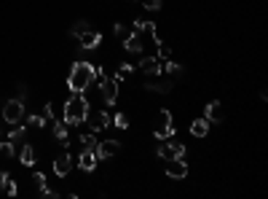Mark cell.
Wrapping results in <instances>:
<instances>
[{"instance_id":"1","label":"cell","mask_w":268,"mask_h":199,"mask_svg":"<svg viewBox=\"0 0 268 199\" xmlns=\"http://www.w3.org/2000/svg\"><path fill=\"white\" fill-rule=\"evenodd\" d=\"M94 73H97V67L91 65V62H75V65L70 67V76H67L70 92L73 94L86 92V89L91 86V81H94Z\"/></svg>"},{"instance_id":"2","label":"cell","mask_w":268,"mask_h":199,"mask_svg":"<svg viewBox=\"0 0 268 199\" xmlns=\"http://www.w3.org/2000/svg\"><path fill=\"white\" fill-rule=\"evenodd\" d=\"M86 116H89V100L83 94H75V97L65 102V118L62 121L67 127H78L81 121H86Z\"/></svg>"},{"instance_id":"3","label":"cell","mask_w":268,"mask_h":199,"mask_svg":"<svg viewBox=\"0 0 268 199\" xmlns=\"http://www.w3.org/2000/svg\"><path fill=\"white\" fill-rule=\"evenodd\" d=\"M24 102L22 100H8L3 105V121L5 124H11V127H14V124H22L24 121Z\"/></svg>"},{"instance_id":"4","label":"cell","mask_w":268,"mask_h":199,"mask_svg":"<svg viewBox=\"0 0 268 199\" xmlns=\"http://www.w3.org/2000/svg\"><path fill=\"white\" fill-rule=\"evenodd\" d=\"M158 156L161 159H182L185 156V145L182 143H169V140H158Z\"/></svg>"},{"instance_id":"5","label":"cell","mask_w":268,"mask_h":199,"mask_svg":"<svg viewBox=\"0 0 268 199\" xmlns=\"http://www.w3.org/2000/svg\"><path fill=\"white\" fill-rule=\"evenodd\" d=\"M118 86H121V84H118L116 78H105V81L99 84V94H102V102H105V105H116Z\"/></svg>"},{"instance_id":"6","label":"cell","mask_w":268,"mask_h":199,"mask_svg":"<svg viewBox=\"0 0 268 199\" xmlns=\"http://www.w3.org/2000/svg\"><path fill=\"white\" fill-rule=\"evenodd\" d=\"M118 151H121V143H118V140H102V143L94 145L97 159H113Z\"/></svg>"},{"instance_id":"7","label":"cell","mask_w":268,"mask_h":199,"mask_svg":"<svg viewBox=\"0 0 268 199\" xmlns=\"http://www.w3.org/2000/svg\"><path fill=\"white\" fill-rule=\"evenodd\" d=\"M167 175L172 180H182V178H188V164L182 162V159H167Z\"/></svg>"},{"instance_id":"8","label":"cell","mask_w":268,"mask_h":199,"mask_svg":"<svg viewBox=\"0 0 268 199\" xmlns=\"http://www.w3.org/2000/svg\"><path fill=\"white\" fill-rule=\"evenodd\" d=\"M156 140H167V138H174V127H172V113L169 111H161V127L156 129Z\"/></svg>"},{"instance_id":"9","label":"cell","mask_w":268,"mask_h":199,"mask_svg":"<svg viewBox=\"0 0 268 199\" xmlns=\"http://www.w3.org/2000/svg\"><path fill=\"white\" fill-rule=\"evenodd\" d=\"M89 124H91V132H102V129L110 127V113L107 111H97V113H89Z\"/></svg>"},{"instance_id":"10","label":"cell","mask_w":268,"mask_h":199,"mask_svg":"<svg viewBox=\"0 0 268 199\" xmlns=\"http://www.w3.org/2000/svg\"><path fill=\"white\" fill-rule=\"evenodd\" d=\"M70 170H73V156L70 153H59V156L54 159V172L59 175V178H67V175H70Z\"/></svg>"},{"instance_id":"11","label":"cell","mask_w":268,"mask_h":199,"mask_svg":"<svg viewBox=\"0 0 268 199\" xmlns=\"http://www.w3.org/2000/svg\"><path fill=\"white\" fill-rule=\"evenodd\" d=\"M97 162H99V159H97L94 148H83V151H81V159H78V164H81L83 172H94V170H97Z\"/></svg>"},{"instance_id":"12","label":"cell","mask_w":268,"mask_h":199,"mask_svg":"<svg viewBox=\"0 0 268 199\" xmlns=\"http://www.w3.org/2000/svg\"><path fill=\"white\" fill-rule=\"evenodd\" d=\"M140 70L147 73V76H161V59H158V57H142Z\"/></svg>"},{"instance_id":"13","label":"cell","mask_w":268,"mask_h":199,"mask_svg":"<svg viewBox=\"0 0 268 199\" xmlns=\"http://www.w3.org/2000/svg\"><path fill=\"white\" fill-rule=\"evenodd\" d=\"M204 118H207V121H212V124H220V121H223V105H220L218 100L207 102V108H204Z\"/></svg>"},{"instance_id":"14","label":"cell","mask_w":268,"mask_h":199,"mask_svg":"<svg viewBox=\"0 0 268 199\" xmlns=\"http://www.w3.org/2000/svg\"><path fill=\"white\" fill-rule=\"evenodd\" d=\"M99 43H102V35H99L97 30H86V32L81 35V49H83V51H94Z\"/></svg>"},{"instance_id":"15","label":"cell","mask_w":268,"mask_h":199,"mask_svg":"<svg viewBox=\"0 0 268 199\" xmlns=\"http://www.w3.org/2000/svg\"><path fill=\"white\" fill-rule=\"evenodd\" d=\"M32 180H35V189H38V194H41V197H46V199H54V197H59V191H51L49 186H46L43 172H35V175H32Z\"/></svg>"},{"instance_id":"16","label":"cell","mask_w":268,"mask_h":199,"mask_svg":"<svg viewBox=\"0 0 268 199\" xmlns=\"http://www.w3.org/2000/svg\"><path fill=\"white\" fill-rule=\"evenodd\" d=\"M172 89H174L172 81H145V92H161V94H167V92H172Z\"/></svg>"},{"instance_id":"17","label":"cell","mask_w":268,"mask_h":199,"mask_svg":"<svg viewBox=\"0 0 268 199\" xmlns=\"http://www.w3.org/2000/svg\"><path fill=\"white\" fill-rule=\"evenodd\" d=\"M123 49H126L129 54H142V41L134 35V32H129V35L123 38Z\"/></svg>"},{"instance_id":"18","label":"cell","mask_w":268,"mask_h":199,"mask_svg":"<svg viewBox=\"0 0 268 199\" xmlns=\"http://www.w3.org/2000/svg\"><path fill=\"white\" fill-rule=\"evenodd\" d=\"M24 135H27V127H24V124H14V129L8 132V140L14 143V148L24 143Z\"/></svg>"},{"instance_id":"19","label":"cell","mask_w":268,"mask_h":199,"mask_svg":"<svg viewBox=\"0 0 268 199\" xmlns=\"http://www.w3.org/2000/svg\"><path fill=\"white\" fill-rule=\"evenodd\" d=\"M207 132H209V121H207V118H196V121L191 124V135H193V138H207Z\"/></svg>"},{"instance_id":"20","label":"cell","mask_w":268,"mask_h":199,"mask_svg":"<svg viewBox=\"0 0 268 199\" xmlns=\"http://www.w3.org/2000/svg\"><path fill=\"white\" fill-rule=\"evenodd\" d=\"M54 138L59 140V143H70V135H67V124L59 121V118H54Z\"/></svg>"},{"instance_id":"21","label":"cell","mask_w":268,"mask_h":199,"mask_svg":"<svg viewBox=\"0 0 268 199\" xmlns=\"http://www.w3.org/2000/svg\"><path fill=\"white\" fill-rule=\"evenodd\" d=\"M19 162L24 164V167H32V164H35V148H32V145H22Z\"/></svg>"},{"instance_id":"22","label":"cell","mask_w":268,"mask_h":199,"mask_svg":"<svg viewBox=\"0 0 268 199\" xmlns=\"http://www.w3.org/2000/svg\"><path fill=\"white\" fill-rule=\"evenodd\" d=\"M24 121H27V127H38V129H43V127H46L43 113H41V116H38V113H24Z\"/></svg>"},{"instance_id":"23","label":"cell","mask_w":268,"mask_h":199,"mask_svg":"<svg viewBox=\"0 0 268 199\" xmlns=\"http://www.w3.org/2000/svg\"><path fill=\"white\" fill-rule=\"evenodd\" d=\"M86 30H91V27H89V22H86V19H81V22H75V25H73L70 35H73V38H81Z\"/></svg>"},{"instance_id":"24","label":"cell","mask_w":268,"mask_h":199,"mask_svg":"<svg viewBox=\"0 0 268 199\" xmlns=\"http://www.w3.org/2000/svg\"><path fill=\"white\" fill-rule=\"evenodd\" d=\"M110 124L118 129H126L129 127V116H123V113H116V116H110Z\"/></svg>"},{"instance_id":"25","label":"cell","mask_w":268,"mask_h":199,"mask_svg":"<svg viewBox=\"0 0 268 199\" xmlns=\"http://www.w3.org/2000/svg\"><path fill=\"white\" fill-rule=\"evenodd\" d=\"M156 46H158V54H156V57H158V59H161V62L172 57V49H169V46H167V43H164V41H158Z\"/></svg>"},{"instance_id":"26","label":"cell","mask_w":268,"mask_h":199,"mask_svg":"<svg viewBox=\"0 0 268 199\" xmlns=\"http://www.w3.org/2000/svg\"><path fill=\"white\" fill-rule=\"evenodd\" d=\"M0 153H3V156H14L16 153V148H14V143H11V140H3V143H0Z\"/></svg>"},{"instance_id":"27","label":"cell","mask_w":268,"mask_h":199,"mask_svg":"<svg viewBox=\"0 0 268 199\" xmlns=\"http://www.w3.org/2000/svg\"><path fill=\"white\" fill-rule=\"evenodd\" d=\"M81 145H83V148H94V145H97V138H94V132H86V135H81Z\"/></svg>"},{"instance_id":"28","label":"cell","mask_w":268,"mask_h":199,"mask_svg":"<svg viewBox=\"0 0 268 199\" xmlns=\"http://www.w3.org/2000/svg\"><path fill=\"white\" fill-rule=\"evenodd\" d=\"M113 32H116V38H118V41H123V38H126V35H129V32H132V30H126V27H123L121 22H118V25L113 27Z\"/></svg>"},{"instance_id":"29","label":"cell","mask_w":268,"mask_h":199,"mask_svg":"<svg viewBox=\"0 0 268 199\" xmlns=\"http://www.w3.org/2000/svg\"><path fill=\"white\" fill-rule=\"evenodd\" d=\"M43 118H46V121H54V105H51V102H46V105H43Z\"/></svg>"},{"instance_id":"30","label":"cell","mask_w":268,"mask_h":199,"mask_svg":"<svg viewBox=\"0 0 268 199\" xmlns=\"http://www.w3.org/2000/svg\"><path fill=\"white\" fill-rule=\"evenodd\" d=\"M142 5L147 11H161V0H142Z\"/></svg>"},{"instance_id":"31","label":"cell","mask_w":268,"mask_h":199,"mask_svg":"<svg viewBox=\"0 0 268 199\" xmlns=\"http://www.w3.org/2000/svg\"><path fill=\"white\" fill-rule=\"evenodd\" d=\"M3 191H5V194H8V197H16V191H19V189H16V180H8Z\"/></svg>"},{"instance_id":"32","label":"cell","mask_w":268,"mask_h":199,"mask_svg":"<svg viewBox=\"0 0 268 199\" xmlns=\"http://www.w3.org/2000/svg\"><path fill=\"white\" fill-rule=\"evenodd\" d=\"M16 89H19V97H16V100L24 102V100H27V86H24V84H16Z\"/></svg>"},{"instance_id":"33","label":"cell","mask_w":268,"mask_h":199,"mask_svg":"<svg viewBox=\"0 0 268 199\" xmlns=\"http://www.w3.org/2000/svg\"><path fill=\"white\" fill-rule=\"evenodd\" d=\"M11 180V175L5 172V170H0V189H5V183Z\"/></svg>"}]
</instances>
